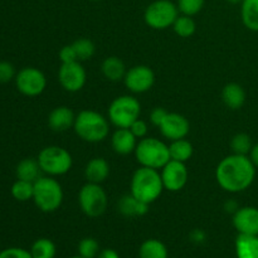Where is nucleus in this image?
I'll use <instances>...</instances> for the list:
<instances>
[{"label": "nucleus", "mask_w": 258, "mask_h": 258, "mask_svg": "<svg viewBox=\"0 0 258 258\" xmlns=\"http://www.w3.org/2000/svg\"><path fill=\"white\" fill-rule=\"evenodd\" d=\"M256 176V166L247 155H232L222 159L216 170L217 183L228 193H239L251 186Z\"/></svg>", "instance_id": "1"}, {"label": "nucleus", "mask_w": 258, "mask_h": 258, "mask_svg": "<svg viewBox=\"0 0 258 258\" xmlns=\"http://www.w3.org/2000/svg\"><path fill=\"white\" fill-rule=\"evenodd\" d=\"M131 194L139 201L151 204L161 196L164 184L156 169L141 166L134 173L131 179Z\"/></svg>", "instance_id": "2"}, {"label": "nucleus", "mask_w": 258, "mask_h": 258, "mask_svg": "<svg viewBox=\"0 0 258 258\" xmlns=\"http://www.w3.org/2000/svg\"><path fill=\"white\" fill-rule=\"evenodd\" d=\"M73 128L83 141L101 143L108 136L110 122H108V118L96 111L83 110L76 116Z\"/></svg>", "instance_id": "3"}, {"label": "nucleus", "mask_w": 258, "mask_h": 258, "mask_svg": "<svg viewBox=\"0 0 258 258\" xmlns=\"http://www.w3.org/2000/svg\"><path fill=\"white\" fill-rule=\"evenodd\" d=\"M136 160L141 166L151 169H163L170 159L169 145L155 138H144L135 149Z\"/></svg>", "instance_id": "4"}, {"label": "nucleus", "mask_w": 258, "mask_h": 258, "mask_svg": "<svg viewBox=\"0 0 258 258\" xmlns=\"http://www.w3.org/2000/svg\"><path fill=\"white\" fill-rule=\"evenodd\" d=\"M33 201H34L38 209H40L44 213L55 212L62 206V185L52 176H40L34 181Z\"/></svg>", "instance_id": "5"}, {"label": "nucleus", "mask_w": 258, "mask_h": 258, "mask_svg": "<svg viewBox=\"0 0 258 258\" xmlns=\"http://www.w3.org/2000/svg\"><path fill=\"white\" fill-rule=\"evenodd\" d=\"M141 105L135 97L123 95L116 97L108 107V120L117 128H128L140 118Z\"/></svg>", "instance_id": "6"}, {"label": "nucleus", "mask_w": 258, "mask_h": 258, "mask_svg": "<svg viewBox=\"0 0 258 258\" xmlns=\"http://www.w3.org/2000/svg\"><path fill=\"white\" fill-rule=\"evenodd\" d=\"M37 160L43 173L49 176L64 175L73 164L72 155L60 146H47L40 151Z\"/></svg>", "instance_id": "7"}, {"label": "nucleus", "mask_w": 258, "mask_h": 258, "mask_svg": "<svg viewBox=\"0 0 258 258\" xmlns=\"http://www.w3.org/2000/svg\"><path fill=\"white\" fill-rule=\"evenodd\" d=\"M178 17V7L170 0H155L150 5H148L144 13V19L146 24L156 30L173 27Z\"/></svg>", "instance_id": "8"}, {"label": "nucleus", "mask_w": 258, "mask_h": 258, "mask_svg": "<svg viewBox=\"0 0 258 258\" xmlns=\"http://www.w3.org/2000/svg\"><path fill=\"white\" fill-rule=\"evenodd\" d=\"M78 203L86 216L90 218H97L102 216L107 208V194L101 184L87 183L80 190Z\"/></svg>", "instance_id": "9"}, {"label": "nucleus", "mask_w": 258, "mask_h": 258, "mask_svg": "<svg viewBox=\"0 0 258 258\" xmlns=\"http://www.w3.org/2000/svg\"><path fill=\"white\" fill-rule=\"evenodd\" d=\"M15 85L18 91L28 97H35L44 92L47 87V78L44 73L35 67H25L15 76Z\"/></svg>", "instance_id": "10"}, {"label": "nucleus", "mask_w": 258, "mask_h": 258, "mask_svg": "<svg viewBox=\"0 0 258 258\" xmlns=\"http://www.w3.org/2000/svg\"><path fill=\"white\" fill-rule=\"evenodd\" d=\"M126 88L134 93L148 92L155 83V73L150 67L144 64L135 66L126 72L123 77Z\"/></svg>", "instance_id": "11"}, {"label": "nucleus", "mask_w": 258, "mask_h": 258, "mask_svg": "<svg viewBox=\"0 0 258 258\" xmlns=\"http://www.w3.org/2000/svg\"><path fill=\"white\" fill-rule=\"evenodd\" d=\"M87 80V75L80 62L62 63L58 71V81L59 85L67 92H78L83 88Z\"/></svg>", "instance_id": "12"}, {"label": "nucleus", "mask_w": 258, "mask_h": 258, "mask_svg": "<svg viewBox=\"0 0 258 258\" xmlns=\"http://www.w3.org/2000/svg\"><path fill=\"white\" fill-rule=\"evenodd\" d=\"M160 175L164 184V189L169 191H179L188 183L189 174L185 163L170 160L161 169Z\"/></svg>", "instance_id": "13"}, {"label": "nucleus", "mask_w": 258, "mask_h": 258, "mask_svg": "<svg viewBox=\"0 0 258 258\" xmlns=\"http://www.w3.org/2000/svg\"><path fill=\"white\" fill-rule=\"evenodd\" d=\"M233 226L239 234L258 236V208L242 207L233 214Z\"/></svg>", "instance_id": "14"}, {"label": "nucleus", "mask_w": 258, "mask_h": 258, "mask_svg": "<svg viewBox=\"0 0 258 258\" xmlns=\"http://www.w3.org/2000/svg\"><path fill=\"white\" fill-rule=\"evenodd\" d=\"M164 138L170 141L185 139L190 131V123L180 113H168L164 122L159 126Z\"/></svg>", "instance_id": "15"}, {"label": "nucleus", "mask_w": 258, "mask_h": 258, "mask_svg": "<svg viewBox=\"0 0 258 258\" xmlns=\"http://www.w3.org/2000/svg\"><path fill=\"white\" fill-rule=\"evenodd\" d=\"M111 145L113 151L118 155H128L135 153L138 139L131 133L130 128H117L111 136Z\"/></svg>", "instance_id": "16"}, {"label": "nucleus", "mask_w": 258, "mask_h": 258, "mask_svg": "<svg viewBox=\"0 0 258 258\" xmlns=\"http://www.w3.org/2000/svg\"><path fill=\"white\" fill-rule=\"evenodd\" d=\"M76 115L67 106L55 107L48 116V125L55 133H64L75 126Z\"/></svg>", "instance_id": "17"}, {"label": "nucleus", "mask_w": 258, "mask_h": 258, "mask_svg": "<svg viewBox=\"0 0 258 258\" xmlns=\"http://www.w3.org/2000/svg\"><path fill=\"white\" fill-rule=\"evenodd\" d=\"M110 175V165L103 158H93L86 165L85 176L88 183L101 184Z\"/></svg>", "instance_id": "18"}, {"label": "nucleus", "mask_w": 258, "mask_h": 258, "mask_svg": "<svg viewBox=\"0 0 258 258\" xmlns=\"http://www.w3.org/2000/svg\"><path fill=\"white\" fill-rule=\"evenodd\" d=\"M222 100L231 110H239L246 102V92L238 83H228L222 91Z\"/></svg>", "instance_id": "19"}, {"label": "nucleus", "mask_w": 258, "mask_h": 258, "mask_svg": "<svg viewBox=\"0 0 258 258\" xmlns=\"http://www.w3.org/2000/svg\"><path fill=\"white\" fill-rule=\"evenodd\" d=\"M149 206L136 199L133 194L123 196L118 202V211L125 217H143L149 212Z\"/></svg>", "instance_id": "20"}, {"label": "nucleus", "mask_w": 258, "mask_h": 258, "mask_svg": "<svg viewBox=\"0 0 258 258\" xmlns=\"http://www.w3.org/2000/svg\"><path fill=\"white\" fill-rule=\"evenodd\" d=\"M101 71H102V75L105 76L107 80L112 81V82H117V81L123 80L126 75V66L122 60L118 57H107L102 62L101 66Z\"/></svg>", "instance_id": "21"}, {"label": "nucleus", "mask_w": 258, "mask_h": 258, "mask_svg": "<svg viewBox=\"0 0 258 258\" xmlns=\"http://www.w3.org/2000/svg\"><path fill=\"white\" fill-rule=\"evenodd\" d=\"M237 258H258V236L238 234L236 239Z\"/></svg>", "instance_id": "22"}, {"label": "nucleus", "mask_w": 258, "mask_h": 258, "mask_svg": "<svg viewBox=\"0 0 258 258\" xmlns=\"http://www.w3.org/2000/svg\"><path fill=\"white\" fill-rule=\"evenodd\" d=\"M40 171H42V169H40L38 160L30 158L23 159L22 161H19L17 169H15L18 179L32 181V183H34L38 178H40Z\"/></svg>", "instance_id": "23"}, {"label": "nucleus", "mask_w": 258, "mask_h": 258, "mask_svg": "<svg viewBox=\"0 0 258 258\" xmlns=\"http://www.w3.org/2000/svg\"><path fill=\"white\" fill-rule=\"evenodd\" d=\"M241 18L244 27L258 32V0H243L241 4Z\"/></svg>", "instance_id": "24"}, {"label": "nucleus", "mask_w": 258, "mask_h": 258, "mask_svg": "<svg viewBox=\"0 0 258 258\" xmlns=\"http://www.w3.org/2000/svg\"><path fill=\"white\" fill-rule=\"evenodd\" d=\"M140 258H168V248L161 241L155 238L146 239L139 249Z\"/></svg>", "instance_id": "25"}, {"label": "nucleus", "mask_w": 258, "mask_h": 258, "mask_svg": "<svg viewBox=\"0 0 258 258\" xmlns=\"http://www.w3.org/2000/svg\"><path fill=\"white\" fill-rule=\"evenodd\" d=\"M169 153H170L171 160L186 163L193 155V145L186 139L174 140L169 145Z\"/></svg>", "instance_id": "26"}, {"label": "nucleus", "mask_w": 258, "mask_h": 258, "mask_svg": "<svg viewBox=\"0 0 258 258\" xmlns=\"http://www.w3.org/2000/svg\"><path fill=\"white\" fill-rule=\"evenodd\" d=\"M29 252L33 258H54L57 248L50 239L39 238L33 243Z\"/></svg>", "instance_id": "27"}, {"label": "nucleus", "mask_w": 258, "mask_h": 258, "mask_svg": "<svg viewBox=\"0 0 258 258\" xmlns=\"http://www.w3.org/2000/svg\"><path fill=\"white\" fill-rule=\"evenodd\" d=\"M173 29L175 32L176 35L181 38H189L196 33L197 25L196 22L193 20V18L189 17V15H179L175 19L173 24Z\"/></svg>", "instance_id": "28"}, {"label": "nucleus", "mask_w": 258, "mask_h": 258, "mask_svg": "<svg viewBox=\"0 0 258 258\" xmlns=\"http://www.w3.org/2000/svg\"><path fill=\"white\" fill-rule=\"evenodd\" d=\"M12 196L15 201L18 202H28L33 199V193H34V183L32 181H25L18 179L12 185Z\"/></svg>", "instance_id": "29"}, {"label": "nucleus", "mask_w": 258, "mask_h": 258, "mask_svg": "<svg viewBox=\"0 0 258 258\" xmlns=\"http://www.w3.org/2000/svg\"><path fill=\"white\" fill-rule=\"evenodd\" d=\"M252 148H253V144H252L251 136L247 135V134H237L232 138L231 140V149L233 151V154L237 155H247L251 153Z\"/></svg>", "instance_id": "30"}, {"label": "nucleus", "mask_w": 258, "mask_h": 258, "mask_svg": "<svg viewBox=\"0 0 258 258\" xmlns=\"http://www.w3.org/2000/svg\"><path fill=\"white\" fill-rule=\"evenodd\" d=\"M72 45L76 50V54H77L78 62L91 59L93 57V54H95V44H93L92 40L87 39V38H80V39L75 40L72 43Z\"/></svg>", "instance_id": "31"}, {"label": "nucleus", "mask_w": 258, "mask_h": 258, "mask_svg": "<svg viewBox=\"0 0 258 258\" xmlns=\"http://www.w3.org/2000/svg\"><path fill=\"white\" fill-rule=\"evenodd\" d=\"M100 252V243L95 238H83L78 243V256L83 258H97Z\"/></svg>", "instance_id": "32"}, {"label": "nucleus", "mask_w": 258, "mask_h": 258, "mask_svg": "<svg viewBox=\"0 0 258 258\" xmlns=\"http://www.w3.org/2000/svg\"><path fill=\"white\" fill-rule=\"evenodd\" d=\"M176 7L181 14L193 17L203 9L204 0H178Z\"/></svg>", "instance_id": "33"}, {"label": "nucleus", "mask_w": 258, "mask_h": 258, "mask_svg": "<svg viewBox=\"0 0 258 258\" xmlns=\"http://www.w3.org/2000/svg\"><path fill=\"white\" fill-rule=\"evenodd\" d=\"M15 73L14 66L7 60H0V83H8L14 80Z\"/></svg>", "instance_id": "34"}, {"label": "nucleus", "mask_w": 258, "mask_h": 258, "mask_svg": "<svg viewBox=\"0 0 258 258\" xmlns=\"http://www.w3.org/2000/svg\"><path fill=\"white\" fill-rule=\"evenodd\" d=\"M0 258H33L29 251L18 247H12L0 252Z\"/></svg>", "instance_id": "35"}, {"label": "nucleus", "mask_w": 258, "mask_h": 258, "mask_svg": "<svg viewBox=\"0 0 258 258\" xmlns=\"http://www.w3.org/2000/svg\"><path fill=\"white\" fill-rule=\"evenodd\" d=\"M59 59L62 63H73L78 62L77 54H76V50L73 48L72 44L64 45L62 49L59 50Z\"/></svg>", "instance_id": "36"}, {"label": "nucleus", "mask_w": 258, "mask_h": 258, "mask_svg": "<svg viewBox=\"0 0 258 258\" xmlns=\"http://www.w3.org/2000/svg\"><path fill=\"white\" fill-rule=\"evenodd\" d=\"M128 128H130L131 133L136 136V139H140V140L141 139L146 138V135H148V123L144 120H141V118H138V120H136Z\"/></svg>", "instance_id": "37"}, {"label": "nucleus", "mask_w": 258, "mask_h": 258, "mask_svg": "<svg viewBox=\"0 0 258 258\" xmlns=\"http://www.w3.org/2000/svg\"><path fill=\"white\" fill-rule=\"evenodd\" d=\"M168 111L164 110L163 107H155L150 113V121L153 122V125L159 127V126L164 122V120H165V117L168 116Z\"/></svg>", "instance_id": "38"}, {"label": "nucleus", "mask_w": 258, "mask_h": 258, "mask_svg": "<svg viewBox=\"0 0 258 258\" xmlns=\"http://www.w3.org/2000/svg\"><path fill=\"white\" fill-rule=\"evenodd\" d=\"M97 258H120V256H118V253L115 251V249L106 248V249H102V251L98 253Z\"/></svg>", "instance_id": "39"}, {"label": "nucleus", "mask_w": 258, "mask_h": 258, "mask_svg": "<svg viewBox=\"0 0 258 258\" xmlns=\"http://www.w3.org/2000/svg\"><path fill=\"white\" fill-rule=\"evenodd\" d=\"M190 238H191V241L197 242V243H201V242L204 241L206 236H204V233L202 231H199V229H196V231L191 232Z\"/></svg>", "instance_id": "40"}, {"label": "nucleus", "mask_w": 258, "mask_h": 258, "mask_svg": "<svg viewBox=\"0 0 258 258\" xmlns=\"http://www.w3.org/2000/svg\"><path fill=\"white\" fill-rule=\"evenodd\" d=\"M249 158H251L252 163L254 164V166L258 168V144L256 145H253V148H252L251 153H249Z\"/></svg>", "instance_id": "41"}, {"label": "nucleus", "mask_w": 258, "mask_h": 258, "mask_svg": "<svg viewBox=\"0 0 258 258\" xmlns=\"http://www.w3.org/2000/svg\"><path fill=\"white\" fill-rule=\"evenodd\" d=\"M226 2H228L229 4H242L243 0H226Z\"/></svg>", "instance_id": "42"}, {"label": "nucleus", "mask_w": 258, "mask_h": 258, "mask_svg": "<svg viewBox=\"0 0 258 258\" xmlns=\"http://www.w3.org/2000/svg\"><path fill=\"white\" fill-rule=\"evenodd\" d=\"M71 258H83V257H81V256H76V257H71Z\"/></svg>", "instance_id": "43"}, {"label": "nucleus", "mask_w": 258, "mask_h": 258, "mask_svg": "<svg viewBox=\"0 0 258 258\" xmlns=\"http://www.w3.org/2000/svg\"><path fill=\"white\" fill-rule=\"evenodd\" d=\"M90 2H100V0H90Z\"/></svg>", "instance_id": "44"}]
</instances>
